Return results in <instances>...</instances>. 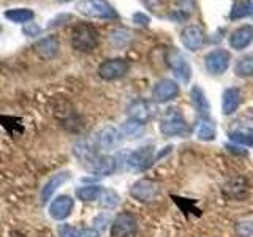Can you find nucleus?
<instances>
[{"instance_id":"nucleus-16","label":"nucleus","mask_w":253,"mask_h":237,"mask_svg":"<svg viewBox=\"0 0 253 237\" xmlns=\"http://www.w3.org/2000/svg\"><path fill=\"white\" fill-rule=\"evenodd\" d=\"M126 163L131 169H146L152 163V149L150 147H141L138 150H134L126 158Z\"/></svg>"},{"instance_id":"nucleus-11","label":"nucleus","mask_w":253,"mask_h":237,"mask_svg":"<svg viewBox=\"0 0 253 237\" xmlns=\"http://www.w3.org/2000/svg\"><path fill=\"white\" fill-rule=\"evenodd\" d=\"M154 116V106L146 100H136L133 101L128 108V117L130 120H134L141 125L147 123Z\"/></svg>"},{"instance_id":"nucleus-9","label":"nucleus","mask_w":253,"mask_h":237,"mask_svg":"<svg viewBox=\"0 0 253 237\" xmlns=\"http://www.w3.org/2000/svg\"><path fill=\"white\" fill-rule=\"evenodd\" d=\"M180 41L185 46V49L192 52L201 49L206 41L204 30L200 26H187L180 34Z\"/></svg>"},{"instance_id":"nucleus-10","label":"nucleus","mask_w":253,"mask_h":237,"mask_svg":"<svg viewBox=\"0 0 253 237\" xmlns=\"http://www.w3.org/2000/svg\"><path fill=\"white\" fill-rule=\"evenodd\" d=\"M179 95V85L172 79H162L152 89V98L157 103H168Z\"/></svg>"},{"instance_id":"nucleus-3","label":"nucleus","mask_w":253,"mask_h":237,"mask_svg":"<svg viewBox=\"0 0 253 237\" xmlns=\"http://www.w3.org/2000/svg\"><path fill=\"white\" fill-rule=\"evenodd\" d=\"M160 131L165 136H182L188 131L185 117L179 111V108H169L166 111L160 122Z\"/></svg>"},{"instance_id":"nucleus-1","label":"nucleus","mask_w":253,"mask_h":237,"mask_svg":"<svg viewBox=\"0 0 253 237\" xmlns=\"http://www.w3.org/2000/svg\"><path fill=\"white\" fill-rule=\"evenodd\" d=\"M98 30L90 24H79L71 34V46L76 51L92 52L98 46Z\"/></svg>"},{"instance_id":"nucleus-14","label":"nucleus","mask_w":253,"mask_h":237,"mask_svg":"<svg viewBox=\"0 0 253 237\" xmlns=\"http://www.w3.org/2000/svg\"><path fill=\"white\" fill-rule=\"evenodd\" d=\"M241 101H242V95L239 89H236V87L226 89L223 92V97H221V113H223V116L234 114L237 108L241 106Z\"/></svg>"},{"instance_id":"nucleus-23","label":"nucleus","mask_w":253,"mask_h":237,"mask_svg":"<svg viewBox=\"0 0 253 237\" xmlns=\"http://www.w3.org/2000/svg\"><path fill=\"white\" fill-rule=\"evenodd\" d=\"M5 18L16 24H27L35 18V13L30 8H11L5 11Z\"/></svg>"},{"instance_id":"nucleus-36","label":"nucleus","mask_w":253,"mask_h":237,"mask_svg":"<svg viewBox=\"0 0 253 237\" xmlns=\"http://www.w3.org/2000/svg\"><path fill=\"white\" fill-rule=\"evenodd\" d=\"M142 3H144L149 10H152V11H157V8H158V5H162V2L163 0H141Z\"/></svg>"},{"instance_id":"nucleus-4","label":"nucleus","mask_w":253,"mask_h":237,"mask_svg":"<svg viewBox=\"0 0 253 237\" xmlns=\"http://www.w3.org/2000/svg\"><path fill=\"white\" fill-rule=\"evenodd\" d=\"M160 184L152 179L136 180L130 188V195L139 202H154L160 196Z\"/></svg>"},{"instance_id":"nucleus-8","label":"nucleus","mask_w":253,"mask_h":237,"mask_svg":"<svg viewBox=\"0 0 253 237\" xmlns=\"http://www.w3.org/2000/svg\"><path fill=\"white\" fill-rule=\"evenodd\" d=\"M166 62H168V65L171 67L174 76H176L180 82H188L190 78H192V68H190L188 62L184 59V55L180 54V51L177 49H172L168 52L166 55Z\"/></svg>"},{"instance_id":"nucleus-25","label":"nucleus","mask_w":253,"mask_h":237,"mask_svg":"<svg viewBox=\"0 0 253 237\" xmlns=\"http://www.w3.org/2000/svg\"><path fill=\"white\" fill-rule=\"evenodd\" d=\"M249 14H253V5L250 0H239L236 2L231 8V13H229V19L236 21V19H242L247 18Z\"/></svg>"},{"instance_id":"nucleus-18","label":"nucleus","mask_w":253,"mask_h":237,"mask_svg":"<svg viewBox=\"0 0 253 237\" xmlns=\"http://www.w3.org/2000/svg\"><path fill=\"white\" fill-rule=\"evenodd\" d=\"M122 136H121V131L114 126H106V128H103L100 133H98V147L101 150H113L119 146V142H121Z\"/></svg>"},{"instance_id":"nucleus-12","label":"nucleus","mask_w":253,"mask_h":237,"mask_svg":"<svg viewBox=\"0 0 253 237\" xmlns=\"http://www.w3.org/2000/svg\"><path fill=\"white\" fill-rule=\"evenodd\" d=\"M34 49L38 54V57H42L44 60H51L59 54L60 43H59L57 37L49 35V37H44L42 40H38V41L34 44Z\"/></svg>"},{"instance_id":"nucleus-6","label":"nucleus","mask_w":253,"mask_h":237,"mask_svg":"<svg viewBox=\"0 0 253 237\" xmlns=\"http://www.w3.org/2000/svg\"><path fill=\"white\" fill-rule=\"evenodd\" d=\"M130 70V63L125 59H108L98 67V75L105 81H116L124 78Z\"/></svg>"},{"instance_id":"nucleus-33","label":"nucleus","mask_w":253,"mask_h":237,"mask_svg":"<svg viewBox=\"0 0 253 237\" xmlns=\"http://www.w3.org/2000/svg\"><path fill=\"white\" fill-rule=\"evenodd\" d=\"M142 128V125L138 123V122H134V120H128L125 125H124V133L125 134H130V136H133V134H138Z\"/></svg>"},{"instance_id":"nucleus-24","label":"nucleus","mask_w":253,"mask_h":237,"mask_svg":"<svg viewBox=\"0 0 253 237\" xmlns=\"http://www.w3.org/2000/svg\"><path fill=\"white\" fill-rule=\"evenodd\" d=\"M103 193V188L100 185H85V187H79L76 190V196L78 199H81L84 202L100 199V196Z\"/></svg>"},{"instance_id":"nucleus-26","label":"nucleus","mask_w":253,"mask_h":237,"mask_svg":"<svg viewBox=\"0 0 253 237\" xmlns=\"http://www.w3.org/2000/svg\"><path fill=\"white\" fill-rule=\"evenodd\" d=\"M234 73L239 78H252L253 76V54L244 55L237 60L234 67Z\"/></svg>"},{"instance_id":"nucleus-15","label":"nucleus","mask_w":253,"mask_h":237,"mask_svg":"<svg viewBox=\"0 0 253 237\" xmlns=\"http://www.w3.org/2000/svg\"><path fill=\"white\" fill-rule=\"evenodd\" d=\"M68 179H70V172L68 171H62V172L54 174V176L49 180H47L46 184H44V187L42 188V195H40L42 204H46L47 201H49L55 190H57L59 187H62Z\"/></svg>"},{"instance_id":"nucleus-28","label":"nucleus","mask_w":253,"mask_h":237,"mask_svg":"<svg viewBox=\"0 0 253 237\" xmlns=\"http://www.w3.org/2000/svg\"><path fill=\"white\" fill-rule=\"evenodd\" d=\"M229 139L236 144H242V146H247V147H253V131L250 130H231L228 133Z\"/></svg>"},{"instance_id":"nucleus-32","label":"nucleus","mask_w":253,"mask_h":237,"mask_svg":"<svg viewBox=\"0 0 253 237\" xmlns=\"http://www.w3.org/2000/svg\"><path fill=\"white\" fill-rule=\"evenodd\" d=\"M22 34L24 35H27V37H37L42 34V27L38 26V24L35 22H27V24H24V27H22Z\"/></svg>"},{"instance_id":"nucleus-7","label":"nucleus","mask_w":253,"mask_h":237,"mask_svg":"<svg viewBox=\"0 0 253 237\" xmlns=\"http://www.w3.org/2000/svg\"><path fill=\"white\" fill-rule=\"evenodd\" d=\"M231 55L225 49H213L204 57V67L211 75H223L229 67Z\"/></svg>"},{"instance_id":"nucleus-21","label":"nucleus","mask_w":253,"mask_h":237,"mask_svg":"<svg viewBox=\"0 0 253 237\" xmlns=\"http://www.w3.org/2000/svg\"><path fill=\"white\" fill-rule=\"evenodd\" d=\"M217 136V128L209 117H201L196 125V138L201 141H213Z\"/></svg>"},{"instance_id":"nucleus-5","label":"nucleus","mask_w":253,"mask_h":237,"mask_svg":"<svg viewBox=\"0 0 253 237\" xmlns=\"http://www.w3.org/2000/svg\"><path fill=\"white\" fill-rule=\"evenodd\" d=\"M138 231V221L133 213L122 212L111 225V237H133Z\"/></svg>"},{"instance_id":"nucleus-37","label":"nucleus","mask_w":253,"mask_h":237,"mask_svg":"<svg viewBox=\"0 0 253 237\" xmlns=\"http://www.w3.org/2000/svg\"><path fill=\"white\" fill-rule=\"evenodd\" d=\"M100 234L101 233H98L97 229H84V234H83V237H100Z\"/></svg>"},{"instance_id":"nucleus-35","label":"nucleus","mask_w":253,"mask_h":237,"mask_svg":"<svg viewBox=\"0 0 253 237\" xmlns=\"http://www.w3.org/2000/svg\"><path fill=\"white\" fill-rule=\"evenodd\" d=\"M133 22H136L138 26H149L150 24V18L147 14H144V13H134L133 14Z\"/></svg>"},{"instance_id":"nucleus-30","label":"nucleus","mask_w":253,"mask_h":237,"mask_svg":"<svg viewBox=\"0 0 253 237\" xmlns=\"http://www.w3.org/2000/svg\"><path fill=\"white\" fill-rule=\"evenodd\" d=\"M57 233H59V237H83L84 229H78L71 225L63 223V225H59Z\"/></svg>"},{"instance_id":"nucleus-13","label":"nucleus","mask_w":253,"mask_h":237,"mask_svg":"<svg viewBox=\"0 0 253 237\" xmlns=\"http://www.w3.org/2000/svg\"><path fill=\"white\" fill-rule=\"evenodd\" d=\"M73 205L75 202L70 196H57L49 205V215L54 220H65L71 213V210H73Z\"/></svg>"},{"instance_id":"nucleus-22","label":"nucleus","mask_w":253,"mask_h":237,"mask_svg":"<svg viewBox=\"0 0 253 237\" xmlns=\"http://www.w3.org/2000/svg\"><path fill=\"white\" fill-rule=\"evenodd\" d=\"M223 192L229 198H236V199H242V198L247 195V182L242 177H237L229 180L228 184L223 187Z\"/></svg>"},{"instance_id":"nucleus-29","label":"nucleus","mask_w":253,"mask_h":237,"mask_svg":"<svg viewBox=\"0 0 253 237\" xmlns=\"http://www.w3.org/2000/svg\"><path fill=\"white\" fill-rule=\"evenodd\" d=\"M100 199H101V205H103V207L114 209L116 205L119 204V201H121V198H119V195L114 192V190H103Z\"/></svg>"},{"instance_id":"nucleus-20","label":"nucleus","mask_w":253,"mask_h":237,"mask_svg":"<svg viewBox=\"0 0 253 237\" xmlns=\"http://www.w3.org/2000/svg\"><path fill=\"white\" fill-rule=\"evenodd\" d=\"M190 98H192V103L196 109V113L201 117H208L209 111H211V105H209L208 98H206L201 87H198V85L192 87V90H190Z\"/></svg>"},{"instance_id":"nucleus-38","label":"nucleus","mask_w":253,"mask_h":237,"mask_svg":"<svg viewBox=\"0 0 253 237\" xmlns=\"http://www.w3.org/2000/svg\"><path fill=\"white\" fill-rule=\"evenodd\" d=\"M252 5H253V2H252Z\"/></svg>"},{"instance_id":"nucleus-31","label":"nucleus","mask_w":253,"mask_h":237,"mask_svg":"<svg viewBox=\"0 0 253 237\" xmlns=\"http://www.w3.org/2000/svg\"><path fill=\"white\" fill-rule=\"evenodd\" d=\"M130 34L126 30H114L113 34H111V41H113L114 46H122L128 41V37Z\"/></svg>"},{"instance_id":"nucleus-2","label":"nucleus","mask_w":253,"mask_h":237,"mask_svg":"<svg viewBox=\"0 0 253 237\" xmlns=\"http://www.w3.org/2000/svg\"><path fill=\"white\" fill-rule=\"evenodd\" d=\"M76 10L92 19H117L119 14L108 0H81Z\"/></svg>"},{"instance_id":"nucleus-27","label":"nucleus","mask_w":253,"mask_h":237,"mask_svg":"<svg viewBox=\"0 0 253 237\" xmlns=\"http://www.w3.org/2000/svg\"><path fill=\"white\" fill-rule=\"evenodd\" d=\"M234 229H236V234L239 237L253 236V213H250V215H245V217H241L234 223Z\"/></svg>"},{"instance_id":"nucleus-19","label":"nucleus","mask_w":253,"mask_h":237,"mask_svg":"<svg viewBox=\"0 0 253 237\" xmlns=\"http://www.w3.org/2000/svg\"><path fill=\"white\" fill-rule=\"evenodd\" d=\"M117 169V163H116V158L114 157H97L95 160L92 161V171L93 174L97 176H111L114 174Z\"/></svg>"},{"instance_id":"nucleus-34","label":"nucleus","mask_w":253,"mask_h":237,"mask_svg":"<svg viewBox=\"0 0 253 237\" xmlns=\"http://www.w3.org/2000/svg\"><path fill=\"white\" fill-rule=\"evenodd\" d=\"M108 225H109V215H105V213H103V215H98L93 220V229H97L98 233H101Z\"/></svg>"},{"instance_id":"nucleus-17","label":"nucleus","mask_w":253,"mask_h":237,"mask_svg":"<svg viewBox=\"0 0 253 237\" xmlns=\"http://www.w3.org/2000/svg\"><path fill=\"white\" fill-rule=\"evenodd\" d=\"M253 41V27L252 26H242L236 29L231 37H229V46L234 47L236 51L245 49Z\"/></svg>"}]
</instances>
